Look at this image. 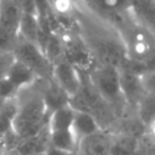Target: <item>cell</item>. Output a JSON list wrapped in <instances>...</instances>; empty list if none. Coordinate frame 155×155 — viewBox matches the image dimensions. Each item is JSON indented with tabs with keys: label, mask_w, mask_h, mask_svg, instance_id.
Returning a JSON list of instances; mask_svg holds the SVG:
<instances>
[{
	"label": "cell",
	"mask_w": 155,
	"mask_h": 155,
	"mask_svg": "<svg viewBox=\"0 0 155 155\" xmlns=\"http://www.w3.org/2000/svg\"><path fill=\"white\" fill-rule=\"evenodd\" d=\"M6 78L15 85V87L18 90V92L24 91V90L34 86L39 81L35 73L16 58L13 59L11 65L8 67L7 73H6Z\"/></svg>",
	"instance_id": "obj_9"
},
{
	"label": "cell",
	"mask_w": 155,
	"mask_h": 155,
	"mask_svg": "<svg viewBox=\"0 0 155 155\" xmlns=\"http://www.w3.org/2000/svg\"><path fill=\"white\" fill-rule=\"evenodd\" d=\"M50 131L48 128H44L40 133L21 139L19 143L17 144L15 151L18 155H30V154H35V153H45L46 149L50 145Z\"/></svg>",
	"instance_id": "obj_10"
},
{
	"label": "cell",
	"mask_w": 155,
	"mask_h": 155,
	"mask_svg": "<svg viewBox=\"0 0 155 155\" xmlns=\"http://www.w3.org/2000/svg\"><path fill=\"white\" fill-rule=\"evenodd\" d=\"M15 56L12 51H1L0 52V79L6 76L7 69L13 62Z\"/></svg>",
	"instance_id": "obj_19"
},
{
	"label": "cell",
	"mask_w": 155,
	"mask_h": 155,
	"mask_svg": "<svg viewBox=\"0 0 155 155\" xmlns=\"http://www.w3.org/2000/svg\"><path fill=\"white\" fill-rule=\"evenodd\" d=\"M12 131V117L0 111V136H5Z\"/></svg>",
	"instance_id": "obj_20"
},
{
	"label": "cell",
	"mask_w": 155,
	"mask_h": 155,
	"mask_svg": "<svg viewBox=\"0 0 155 155\" xmlns=\"http://www.w3.org/2000/svg\"><path fill=\"white\" fill-rule=\"evenodd\" d=\"M73 155H75V154H73Z\"/></svg>",
	"instance_id": "obj_25"
},
{
	"label": "cell",
	"mask_w": 155,
	"mask_h": 155,
	"mask_svg": "<svg viewBox=\"0 0 155 155\" xmlns=\"http://www.w3.org/2000/svg\"><path fill=\"white\" fill-rule=\"evenodd\" d=\"M134 113L142 120V122L148 126V124L155 117V96L145 94L137 105Z\"/></svg>",
	"instance_id": "obj_16"
},
{
	"label": "cell",
	"mask_w": 155,
	"mask_h": 155,
	"mask_svg": "<svg viewBox=\"0 0 155 155\" xmlns=\"http://www.w3.org/2000/svg\"><path fill=\"white\" fill-rule=\"evenodd\" d=\"M52 81L70 98L81 84L80 71L63 57L52 63Z\"/></svg>",
	"instance_id": "obj_6"
},
{
	"label": "cell",
	"mask_w": 155,
	"mask_h": 155,
	"mask_svg": "<svg viewBox=\"0 0 155 155\" xmlns=\"http://www.w3.org/2000/svg\"><path fill=\"white\" fill-rule=\"evenodd\" d=\"M140 86L145 94L155 96V69H145L138 74Z\"/></svg>",
	"instance_id": "obj_17"
},
{
	"label": "cell",
	"mask_w": 155,
	"mask_h": 155,
	"mask_svg": "<svg viewBox=\"0 0 155 155\" xmlns=\"http://www.w3.org/2000/svg\"><path fill=\"white\" fill-rule=\"evenodd\" d=\"M45 154H46V155H73V154H70V153H67V151L59 150V149L53 148V147H51V145H48V148L46 149Z\"/></svg>",
	"instance_id": "obj_21"
},
{
	"label": "cell",
	"mask_w": 155,
	"mask_h": 155,
	"mask_svg": "<svg viewBox=\"0 0 155 155\" xmlns=\"http://www.w3.org/2000/svg\"><path fill=\"white\" fill-rule=\"evenodd\" d=\"M50 145L53 148H57L59 150L75 154L79 140L73 133L71 128L70 130H64V131H54L50 132Z\"/></svg>",
	"instance_id": "obj_13"
},
{
	"label": "cell",
	"mask_w": 155,
	"mask_h": 155,
	"mask_svg": "<svg viewBox=\"0 0 155 155\" xmlns=\"http://www.w3.org/2000/svg\"><path fill=\"white\" fill-rule=\"evenodd\" d=\"M119 74H120V86L125 102L128 109L132 113H134L137 105L145 96L140 86L138 74H134L127 69H119Z\"/></svg>",
	"instance_id": "obj_8"
},
{
	"label": "cell",
	"mask_w": 155,
	"mask_h": 155,
	"mask_svg": "<svg viewBox=\"0 0 155 155\" xmlns=\"http://www.w3.org/2000/svg\"><path fill=\"white\" fill-rule=\"evenodd\" d=\"M75 110L69 105H63L50 113L47 120V128L50 132L70 130L74 120Z\"/></svg>",
	"instance_id": "obj_11"
},
{
	"label": "cell",
	"mask_w": 155,
	"mask_h": 155,
	"mask_svg": "<svg viewBox=\"0 0 155 155\" xmlns=\"http://www.w3.org/2000/svg\"><path fill=\"white\" fill-rule=\"evenodd\" d=\"M48 115L50 111L44 102L41 88L35 90L23 101H18V109L12 120V131L19 139L35 136L47 127Z\"/></svg>",
	"instance_id": "obj_2"
},
{
	"label": "cell",
	"mask_w": 155,
	"mask_h": 155,
	"mask_svg": "<svg viewBox=\"0 0 155 155\" xmlns=\"http://www.w3.org/2000/svg\"><path fill=\"white\" fill-rule=\"evenodd\" d=\"M98 130L101 128L96 119L91 114L84 113V111H75L73 125H71V131L78 138V140L97 132Z\"/></svg>",
	"instance_id": "obj_12"
},
{
	"label": "cell",
	"mask_w": 155,
	"mask_h": 155,
	"mask_svg": "<svg viewBox=\"0 0 155 155\" xmlns=\"http://www.w3.org/2000/svg\"><path fill=\"white\" fill-rule=\"evenodd\" d=\"M111 133L98 130L79 140L75 155H110Z\"/></svg>",
	"instance_id": "obj_7"
},
{
	"label": "cell",
	"mask_w": 155,
	"mask_h": 155,
	"mask_svg": "<svg viewBox=\"0 0 155 155\" xmlns=\"http://www.w3.org/2000/svg\"><path fill=\"white\" fill-rule=\"evenodd\" d=\"M18 93H19L18 90L6 76L0 79V99H4V101L12 99V98H16Z\"/></svg>",
	"instance_id": "obj_18"
},
{
	"label": "cell",
	"mask_w": 155,
	"mask_h": 155,
	"mask_svg": "<svg viewBox=\"0 0 155 155\" xmlns=\"http://www.w3.org/2000/svg\"><path fill=\"white\" fill-rule=\"evenodd\" d=\"M12 53L16 59L30 68L39 80L48 81L52 79V63L47 59L44 51L35 42L18 38Z\"/></svg>",
	"instance_id": "obj_5"
},
{
	"label": "cell",
	"mask_w": 155,
	"mask_h": 155,
	"mask_svg": "<svg viewBox=\"0 0 155 155\" xmlns=\"http://www.w3.org/2000/svg\"><path fill=\"white\" fill-rule=\"evenodd\" d=\"M59 36L63 44V58L74 65L79 71L88 73L97 65L90 48L76 28L59 34Z\"/></svg>",
	"instance_id": "obj_4"
},
{
	"label": "cell",
	"mask_w": 155,
	"mask_h": 155,
	"mask_svg": "<svg viewBox=\"0 0 155 155\" xmlns=\"http://www.w3.org/2000/svg\"><path fill=\"white\" fill-rule=\"evenodd\" d=\"M0 4H1V0H0Z\"/></svg>",
	"instance_id": "obj_24"
},
{
	"label": "cell",
	"mask_w": 155,
	"mask_h": 155,
	"mask_svg": "<svg viewBox=\"0 0 155 155\" xmlns=\"http://www.w3.org/2000/svg\"><path fill=\"white\" fill-rule=\"evenodd\" d=\"M38 30H39L38 15L22 12L19 19V27H18V38L36 44Z\"/></svg>",
	"instance_id": "obj_15"
},
{
	"label": "cell",
	"mask_w": 155,
	"mask_h": 155,
	"mask_svg": "<svg viewBox=\"0 0 155 155\" xmlns=\"http://www.w3.org/2000/svg\"><path fill=\"white\" fill-rule=\"evenodd\" d=\"M76 29L90 48L97 65L122 68L128 62L127 47L120 31L109 22L79 10L74 13Z\"/></svg>",
	"instance_id": "obj_1"
},
{
	"label": "cell",
	"mask_w": 155,
	"mask_h": 155,
	"mask_svg": "<svg viewBox=\"0 0 155 155\" xmlns=\"http://www.w3.org/2000/svg\"><path fill=\"white\" fill-rule=\"evenodd\" d=\"M88 79L97 93L116 111L119 117L132 113L124 98L120 86L119 68L110 65H96L88 73Z\"/></svg>",
	"instance_id": "obj_3"
},
{
	"label": "cell",
	"mask_w": 155,
	"mask_h": 155,
	"mask_svg": "<svg viewBox=\"0 0 155 155\" xmlns=\"http://www.w3.org/2000/svg\"><path fill=\"white\" fill-rule=\"evenodd\" d=\"M30 155H46L45 153H35V154H30Z\"/></svg>",
	"instance_id": "obj_23"
},
{
	"label": "cell",
	"mask_w": 155,
	"mask_h": 155,
	"mask_svg": "<svg viewBox=\"0 0 155 155\" xmlns=\"http://www.w3.org/2000/svg\"><path fill=\"white\" fill-rule=\"evenodd\" d=\"M147 133L155 140V117L148 124V126H147Z\"/></svg>",
	"instance_id": "obj_22"
},
{
	"label": "cell",
	"mask_w": 155,
	"mask_h": 155,
	"mask_svg": "<svg viewBox=\"0 0 155 155\" xmlns=\"http://www.w3.org/2000/svg\"><path fill=\"white\" fill-rule=\"evenodd\" d=\"M111 133V132H110ZM138 139L125 133H111L110 155H134Z\"/></svg>",
	"instance_id": "obj_14"
}]
</instances>
